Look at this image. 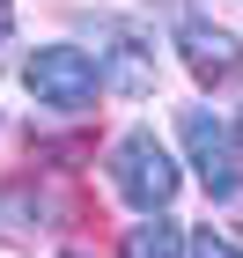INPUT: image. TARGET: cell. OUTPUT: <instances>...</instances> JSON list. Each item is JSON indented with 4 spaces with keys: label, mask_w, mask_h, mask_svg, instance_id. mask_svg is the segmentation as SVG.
<instances>
[{
    "label": "cell",
    "mask_w": 243,
    "mask_h": 258,
    "mask_svg": "<svg viewBox=\"0 0 243 258\" xmlns=\"http://www.w3.org/2000/svg\"><path fill=\"white\" fill-rule=\"evenodd\" d=\"M177 133H184V155H192V177L206 184V199H243V125L192 103L177 118Z\"/></svg>",
    "instance_id": "cell-1"
},
{
    "label": "cell",
    "mask_w": 243,
    "mask_h": 258,
    "mask_svg": "<svg viewBox=\"0 0 243 258\" xmlns=\"http://www.w3.org/2000/svg\"><path fill=\"white\" fill-rule=\"evenodd\" d=\"M177 184H184V170H177V155H170L155 133H125L118 148H111V192H118L133 214H170Z\"/></svg>",
    "instance_id": "cell-2"
},
{
    "label": "cell",
    "mask_w": 243,
    "mask_h": 258,
    "mask_svg": "<svg viewBox=\"0 0 243 258\" xmlns=\"http://www.w3.org/2000/svg\"><path fill=\"white\" fill-rule=\"evenodd\" d=\"M22 89L37 103H52V111H89L103 96V59L81 52V44H37L22 59Z\"/></svg>",
    "instance_id": "cell-3"
},
{
    "label": "cell",
    "mask_w": 243,
    "mask_h": 258,
    "mask_svg": "<svg viewBox=\"0 0 243 258\" xmlns=\"http://www.w3.org/2000/svg\"><path fill=\"white\" fill-rule=\"evenodd\" d=\"M177 59L199 89H236L243 81V37L214 15H177Z\"/></svg>",
    "instance_id": "cell-4"
},
{
    "label": "cell",
    "mask_w": 243,
    "mask_h": 258,
    "mask_svg": "<svg viewBox=\"0 0 243 258\" xmlns=\"http://www.w3.org/2000/svg\"><path fill=\"white\" fill-rule=\"evenodd\" d=\"M96 59H103V89H118V96L155 89V44L133 22H96Z\"/></svg>",
    "instance_id": "cell-5"
},
{
    "label": "cell",
    "mask_w": 243,
    "mask_h": 258,
    "mask_svg": "<svg viewBox=\"0 0 243 258\" xmlns=\"http://www.w3.org/2000/svg\"><path fill=\"white\" fill-rule=\"evenodd\" d=\"M118 258H192V229H177L170 214H140L118 236Z\"/></svg>",
    "instance_id": "cell-6"
},
{
    "label": "cell",
    "mask_w": 243,
    "mask_h": 258,
    "mask_svg": "<svg viewBox=\"0 0 243 258\" xmlns=\"http://www.w3.org/2000/svg\"><path fill=\"white\" fill-rule=\"evenodd\" d=\"M192 258H243V243L221 229H192Z\"/></svg>",
    "instance_id": "cell-7"
},
{
    "label": "cell",
    "mask_w": 243,
    "mask_h": 258,
    "mask_svg": "<svg viewBox=\"0 0 243 258\" xmlns=\"http://www.w3.org/2000/svg\"><path fill=\"white\" fill-rule=\"evenodd\" d=\"M8 30H15V15H8V0H0V44H8Z\"/></svg>",
    "instance_id": "cell-8"
},
{
    "label": "cell",
    "mask_w": 243,
    "mask_h": 258,
    "mask_svg": "<svg viewBox=\"0 0 243 258\" xmlns=\"http://www.w3.org/2000/svg\"><path fill=\"white\" fill-rule=\"evenodd\" d=\"M59 258H89V251H59Z\"/></svg>",
    "instance_id": "cell-9"
}]
</instances>
